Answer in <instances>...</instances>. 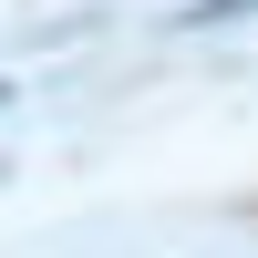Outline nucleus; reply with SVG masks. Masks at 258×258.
<instances>
[{"mask_svg":"<svg viewBox=\"0 0 258 258\" xmlns=\"http://www.w3.org/2000/svg\"><path fill=\"white\" fill-rule=\"evenodd\" d=\"M238 11H258V0H186V21H197V31H207V21H238Z\"/></svg>","mask_w":258,"mask_h":258,"instance_id":"1","label":"nucleus"},{"mask_svg":"<svg viewBox=\"0 0 258 258\" xmlns=\"http://www.w3.org/2000/svg\"><path fill=\"white\" fill-rule=\"evenodd\" d=\"M0 103H11V83H0Z\"/></svg>","mask_w":258,"mask_h":258,"instance_id":"2","label":"nucleus"}]
</instances>
